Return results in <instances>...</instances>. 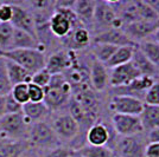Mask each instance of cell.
I'll list each match as a JSON object with an SVG mask.
<instances>
[{"instance_id": "cell-14", "label": "cell", "mask_w": 159, "mask_h": 157, "mask_svg": "<svg viewBox=\"0 0 159 157\" xmlns=\"http://www.w3.org/2000/svg\"><path fill=\"white\" fill-rule=\"evenodd\" d=\"M95 44H107V45L116 46H128V45H137L132 40L127 37V34L124 32L122 28H108L103 32L96 33L94 37Z\"/></svg>"}, {"instance_id": "cell-22", "label": "cell", "mask_w": 159, "mask_h": 157, "mask_svg": "<svg viewBox=\"0 0 159 157\" xmlns=\"http://www.w3.org/2000/svg\"><path fill=\"white\" fill-rule=\"evenodd\" d=\"M144 131H151L159 128V106L144 104L143 111L139 115Z\"/></svg>"}, {"instance_id": "cell-29", "label": "cell", "mask_w": 159, "mask_h": 157, "mask_svg": "<svg viewBox=\"0 0 159 157\" xmlns=\"http://www.w3.org/2000/svg\"><path fill=\"white\" fill-rule=\"evenodd\" d=\"M154 83V78L152 77H146V76H141L139 78H137L134 82H132L131 84L126 87H120V89H127V93L125 95H128L131 96V92H134V93H139V92H144L152 85Z\"/></svg>"}, {"instance_id": "cell-10", "label": "cell", "mask_w": 159, "mask_h": 157, "mask_svg": "<svg viewBox=\"0 0 159 157\" xmlns=\"http://www.w3.org/2000/svg\"><path fill=\"white\" fill-rule=\"evenodd\" d=\"M145 139L141 137V134L120 137L116 142L118 157H145L146 145Z\"/></svg>"}, {"instance_id": "cell-1", "label": "cell", "mask_w": 159, "mask_h": 157, "mask_svg": "<svg viewBox=\"0 0 159 157\" xmlns=\"http://www.w3.org/2000/svg\"><path fill=\"white\" fill-rule=\"evenodd\" d=\"M71 98V86L63 74H52L49 85L44 89V104L50 111L61 110L69 104Z\"/></svg>"}, {"instance_id": "cell-41", "label": "cell", "mask_w": 159, "mask_h": 157, "mask_svg": "<svg viewBox=\"0 0 159 157\" xmlns=\"http://www.w3.org/2000/svg\"><path fill=\"white\" fill-rule=\"evenodd\" d=\"M146 2L151 6L153 11L156 12V14L159 17V0H145Z\"/></svg>"}, {"instance_id": "cell-3", "label": "cell", "mask_w": 159, "mask_h": 157, "mask_svg": "<svg viewBox=\"0 0 159 157\" xmlns=\"http://www.w3.org/2000/svg\"><path fill=\"white\" fill-rule=\"evenodd\" d=\"M27 142L31 148L37 149L42 152L62 145V142L55 134L51 124L48 123L47 121L32 123L30 125Z\"/></svg>"}, {"instance_id": "cell-30", "label": "cell", "mask_w": 159, "mask_h": 157, "mask_svg": "<svg viewBox=\"0 0 159 157\" xmlns=\"http://www.w3.org/2000/svg\"><path fill=\"white\" fill-rule=\"evenodd\" d=\"M12 91V84L8 79L5 66V59L0 57V96H7Z\"/></svg>"}, {"instance_id": "cell-4", "label": "cell", "mask_w": 159, "mask_h": 157, "mask_svg": "<svg viewBox=\"0 0 159 157\" xmlns=\"http://www.w3.org/2000/svg\"><path fill=\"white\" fill-rule=\"evenodd\" d=\"M31 124L23 112L5 115L0 119V137L10 141H27Z\"/></svg>"}, {"instance_id": "cell-33", "label": "cell", "mask_w": 159, "mask_h": 157, "mask_svg": "<svg viewBox=\"0 0 159 157\" xmlns=\"http://www.w3.org/2000/svg\"><path fill=\"white\" fill-rule=\"evenodd\" d=\"M74 154H75L74 149L62 144L57 148L44 151L42 154V157H74Z\"/></svg>"}, {"instance_id": "cell-27", "label": "cell", "mask_w": 159, "mask_h": 157, "mask_svg": "<svg viewBox=\"0 0 159 157\" xmlns=\"http://www.w3.org/2000/svg\"><path fill=\"white\" fill-rule=\"evenodd\" d=\"M118 50L116 46L107 45V44H93L92 47V52H93L94 59H96L98 62L106 64L109 59L112 58L114 52Z\"/></svg>"}, {"instance_id": "cell-15", "label": "cell", "mask_w": 159, "mask_h": 157, "mask_svg": "<svg viewBox=\"0 0 159 157\" xmlns=\"http://www.w3.org/2000/svg\"><path fill=\"white\" fill-rule=\"evenodd\" d=\"M89 83L95 91H105L109 86V73L105 64L93 59L89 69Z\"/></svg>"}, {"instance_id": "cell-13", "label": "cell", "mask_w": 159, "mask_h": 157, "mask_svg": "<svg viewBox=\"0 0 159 157\" xmlns=\"http://www.w3.org/2000/svg\"><path fill=\"white\" fill-rule=\"evenodd\" d=\"M116 18L118 17L114 12L113 7L111 6L109 1H96L92 26L99 30L98 33L112 28L113 23Z\"/></svg>"}, {"instance_id": "cell-44", "label": "cell", "mask_w": 159, "mask_h": 157, "mask_svg": "<svg viewBox=\"0 0 159 157\" xmlns=\"http://www.w3.org/2000/svg\"><path fill=\"white\" fill-rule=\"evenodd\" d=\"M74 157H83V156H80V155H77V154H74Z\"/></svg>"}, {"instance_id": "cell-11", "label": "cell", "mask_w": 159, "mask_h": 157, "mask_svg": "<svg viewBox=\"0 0 159 157\" xmlns=\"http://www.w3.org/2000/svg\"><path fill=\"white\" fill-rule=\"evenodd\" d=\"M141 77L140 72L132 63H127L124 65L116 66L111 70L109 73V85L113 87H126L137 78Z\"/></svg>"}, {"instance_id": "cell-39", "label": "cell", "mask_w": 159, "mask_h": 157, "mask_svg": "<svg viewBox=\"0 0 159 157\" xmlns=\"http://www.w3.org/2000/svg\"><path fill=\"white\" fill-rule=\"evenodd\" d=\"M147 143H159V128L148 131Z\"/></svg>"}, {"instance_id": "cell-16", "label": "cell", "mask_w": 159, "mask_h": 157, "mask_svg": "<svg viewBox=\"0 0 159 157\" xmlns=\"http://www.w3.org/2000/svg\"><path fill=\"white\" fill-rule=\"evenodd\" d=\"M96 1L94 0H75L73 5V11L76 14L80 23L86 27L92 26L94 18Z\"/></svg>"}, {"instance_id": "cell-38", "label": "cell", "mask_w": 159, "mask_h": 157, "mask_svg": "<svg viewBox=\"0 0 159 157\" xmlns=\"http://www.w3.org/2000/svg\"><path fill=\"white\" fill-rule=\"evenodd\" d=\"M145 157H159V143H148L146 145Z\"/></svg>"}, {"instance_id": "cell-8", "label": "cell", "mask_w": 159, "mask_h": 157, "mask_svg": "<svg viewBox=\"0 0 159 157\" xmlns=\"http://www.w3.org/2000/svg\"><path fill=\"white\" fill-rule=\"evenodd\" d=\"M51 126H52L55 134L57 135V137L60 138L61 142L74 141L79 136L80 130H81L79 123L74 119L69 112L58 115L56 118H53Z\"/></svg>"}, {"instance_id": "cell-20", "label": "cell", "mask_w": 159, "mask_h": 157, "mask_svg": "<svg viewBox=\"0 0 159 157\" xmlns=\"http://www.w3.org/2000/svg\"><path fill=\"white\" fill-rule=\"evenodd\" d=\"M5 66H6L7 76H8L11 84H12V87L14 85H18V84H23V83L24 84H30L31 83L32 74L29 73L21 66L11 62V60H7V59H5Z\"/></svg>"}, {"instance_id": "cell-43", "label": "cell", "mask_w": 159, "mask_h": 157, "mask_svg": "<svg viewBox=\"0 0 159 157\" xmlns=\"http://www.w3.org/2000/svg\"><path fill=\"white\" fill-rule=\"evenodd\" d=\"M151 37H152L151 39H152L153 41H156V43H158V44H159V27L156 30V32L153 33Z\"/></svg>"}, {"instance_id": "cell-19", "label": "cell", "mask_w": 159, "mask_h": 157, "mask_svg": "<svg viewBox=\"0 0 159 157\" xmlns=\"http://www.w3.org/2000/svg\"><path fill=\"white\" fill-rule=\"evenodd\" d=\"M25 49H42L43 51H45V49L40 45L36 37L21 30L14 28L11 50H25Z\"/></svg>"}, {"instance_id": "cell-7", "label": "cell", "mask_w": 159, "mask_h": 157, "mask_svg": "<svg viewBox=\"0 0 159 157\" xmlns=\"http://www.w3.org/2000/svg\"><path fill=\"white\" fill-rule=\"evenodd\" d=\"M77 62L76 53L71 50H58L47 58L45 69L50 74H63Z\"/></svg>"}, {"instance_id": "cell-25", "label": "cell", "mask_w": 159, "mask_h": 157, "mask_svg": "<svg viewBox=\"0 0 159 157\" xmlns=\"http://www.w3.org/2000/svg\"><path fill=\"white\" fill-rule=\"evenodd\" d=\"M75 154L83 157H115V152L109 146H94V145H82L75 150Z\"/></svg>"}, {"instance_id": "cell-23", "label": "cell", "mask_w": 159, "mask_h": 157, "mask_svg": "<svg viewBox=\"0 0 159 157\" xmlns=\"http://www.w3.org/2000/svg\"><path fill=\"white\" fill-rule=\"evenodd\" d=\"M131 63L137 67V70L140 72L141 76L152 77L153 78V76L157 73V67L153 66L152 63L143 54V52L138 49V46L134 47V52H133Z\"/></svg>"}, {"instance_id": "cell-42", "label": "cell", "mask_w": 159, "mask_h": 157, "mask_svg": "<svg viewBox=\"0 0 159 157\" xmlns=\"http://www.w3.org/2000/svg\"><path fill=\"white\" fill-rule=\"evenodd\" d=\"M6 115V108H5V96H0V119Z\"/></svg>"}, {"instance_id": "cell-32", "label": "cell", "mask_w": 159, "mask_h": 157, "mask_svg": "<svg viewBox=\"0 0 159 157\" xmlns=\"http://www.w3.org/2000/svg\"><path fill=\"white\" fill-rule=\"evenodd\" d=\"M144 100L147 105L159 106V82H154L144 93Z\"/></svg>"}, {"instance_id": "cell-37", "label": "cell", "mask_w": 159, "mask_h": 157, "mask_svg": "<svg viewBox=\"0 0 159 157\" xmlns=\"http://www.w3.org/2000/svg\"><path fill=\"white\" fill-rule=\"evenodd\" d=\"M12 4L7 1H0V23H10L12 19Z\"/></svg>"}, {"instance_id": "cell-36", "label": "cell", "mask_w": 159, "mask_h": 157, "mask_svg": "<svg viewBox=\"0 0 159 157\" xmlns=\"http://www.w3.org/2000/svg\"><path fill=\"white\" fill-rule=\"evenodd\" d=\"M5 108H6V115L23 112V105H20L19 103L12 97L11 93L5 96Z\"/></svg>"}, {"instance_id": "cell-5", "label": "cell", "mask_w": 159, "mask_h": 157, "mask_svg": "<svg viewBox=\"0 0 159 157\" xmlns=\"http://www.w3.org/2000/svg\"><path fill=\"white\" fill-rule=\"evenodd\" d=\"M11 4H12L13 13H12V19L10 21V24L14 28L21 30L37 38L36 23L30 10L24 6L23 1H11Z\"/></svg>"}, {"instance_id": "cell-40", "label": "cell", "mask_w": 159, "mask_h": 157, "mask_svg": "<svg viewBox=\"0 0 159 157\" xmlns=\"http://www.w3.org/2000/svg\"><path fill=\"white\" fill-rule=\"evenodd\" d=\"M42 151L37 150V149H33V148H29L26 150L24 151L19 157H42Z\"/></svg>"}, {"instance_id": "cell-26", "label": "cell", "mask_w": 159, "mask_h": 157, "mask_svg": "<svg viewBox=\"0 0 159 157\" xmlns=\"http://www.w3.org/2000/svg\"><path fill=\"white\" fill-rule=\"evenodd\" d=\"M138 49L143 52V54L148 59L153 66L159 69V44L153 41L152 39L143 40L137 44Z\"/></svg>"}, {"instance_id": "cell-45", "label": "cell", "mask_w": 159, "mask_h": 157, "mask_svg": "<svg viewBox=\"0 0 159 157\" xmlns=\"http://www.w3.org/2000/svg\"><path fill=\"white\" fill-rule=\"evenodd\" d=\"M115 157H118V156H115Z\"/></svg>"}, {"instance_id": "cell-34", "label": "cell", "mask_w": 159, "mask_h": 157, "mask_svg": "<svg viewBox=\"0 0 159 157\" xmlns=\"http://www.w3.org/2000/svg\"><path fill=\"white\" fill-rule=\"evenodd\" d=\"M51 76L52 74H50L47 71V69H43V70H40V71L36 72L34 74H32L31 83L34 84V85H38L40 87H43V89H45L49 85L50 80H51Z\"/></svg>"}, {"instance_id": "cell-31", "label": "cell", "mask_w": 159, "mask_h": 157, "mask_svg": "<svg viewBox=\"0 0 159 157\" xmlns=\"http://www.w3.org/2000/svg\"><path fill=\"white\" fill-rule=\"evenodd\" d=\"M11 95L20 105L29 103V84H18L12 87Z\"/></svg>"}, {"instance_id": "cell-28", "label": "cell", "mask_w": 159, "mask_h": 157, "mask_svg": "<svg viewBox=\"0 0 159 157\" xmlns=\"http://www.w3.org/2000/svg\"><path fill=\"white\" fill-rule=\"evenodd\" d=\"M14 27L10 23H0V53L11 50Z\"/></svg>"}, {"instance_id": "cell-35", "label": "cell", "mask_w": 159, "mask_h": 157, "mask_svg": "<svg viewBox=\"0 0 159 157\" xmlns=\"http://www.w3.org/2000/svg\"><path fill=\"white\" fill-rule=\"evenodd\" d=\"M29 102H32V103L44 102V89L30 83L29 84Z\"/></svg>"}, {"instance_id": "cell-6", "label": "cell", "mask_w": 159, "mask_h": 157, "mask_svg": "<svg viewBox=\"0 0 159 157\" xmlns=\"http://www.w3.org/2000/svg\"><path fill=\"white\" fill-rule=\"evenodd\" d=\"M112 124L116 135L120 137H128L144 132L139 116L114 113L112 116Z\"/></svg>"}, {"instance_id": "cell-17", "label": "cell", "mask_w": 159, "mask_h": 157, "mask_svg": "<svg viewBox=\"0 0 159 157\" xmlns=\"http://www.w3.org/2000/svg\"><path fill=\"white\" fill-rule=\"evenodd\" d=\"M111 138L109 130L105 124L102 123H94L92 126L88 128L86 132L87 144L94 145V146H103L107 145Z\"/></svg>"}, {"instance_id": "cell-2", "label": "cell", "mask_w": 159, "mask_h": 157, "mask_svg": "<svg viewBox=\"0 0 159 157\" xmlns=\"http://www.w3.org/2000/svg\"><path fill=\"white\" fill-rule=\"evenodd\" d=\"M0 57L18 64L31 74H34L36 72L45 69L48 58L45 51H43L42 49L10 50L0 53Z\"/></svg>"}, {"instance_id": "cell-18", "label": "cell", "mask_w": 159, "mask_h": 157, "mask_svg": "<svg viewBox=\"0 0 159 157\" xmlns=\"http://www.w3.org/2000/svg\"><path fill=\"white\" fill-rule=\"evenodd\" d=\"M64 39H68L66 45L69 47V50L75 51L76 49L87 47L92 41V37H90V33H89L88 28H86L84 26H79L74 28L73 31L69 33V36L66 37Z\"/></svg>"}, {"instance_id": "cell-12", "label": "cell", "mask_w": 159, "mask_h": 157, "mask_svg": "<svg viewBox=\"0 0 159 157\" xmlns=\"http://www.w3.org/2000/svg\"><path fill=\"white\" fill-rule=\"evenodd\" d=\"M158 27L159 20L158 21L138 20V21H134V23L125 25L122 27V30L134 44H138L143 40L148 39V37H151Z\"/></svg>"}, {"instance_id": "cell-24", "label": "cell", "mask_w": 159, "mask_h": 157, "mask_svg": "<svg viewBox=\"0 0 159 157\" xmlns=\"http://www.w3.org/2000/svg\"><path fill=\"white\" fill-rule=\"evenodd\" d=\"M137 45H128V46H121L118 47V50L114 52V54L112 56V58L107 62L105 66L107 69H114L116 66L124 65L127 64L132 60L133 52H134V47Z\"/></svg>"}, {"instance_id": "cell-21", "label": "cell", "mask_w": 159, "mask_h": 157, "mask_svg": "<svg viewBox=\"0 0 159 157\" xmlns=\"http://www.w3.org/2000/svg\"><path fill=\"white\" fill-rule=\"evenodd\" d=\"M23 113L31 121V123H37V122H45L50 116L51 111L48 109L44 102H40V103L29 102L23 105Z\"/></svg>"}, {"instance_id": "cell-9", "label": "cell", "mask_w": 159, "mask_h": 157, "mask_svg": "<svg viewBox=\"0 0 159 157\" xmlns=\"http://www.w3.org/2000/svg\"><path fill=\"white\" fill-rule=\"evenodd\" d=\"M144 104L145 103L140 100L138 97L128 95H115L111 99L109 108L114 113L139 116L143 111Z\"/></svg>"}]
</instances>
